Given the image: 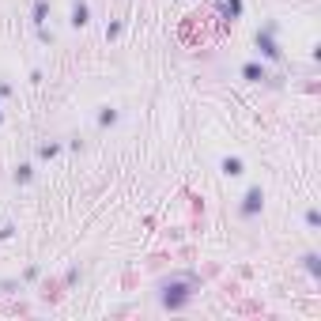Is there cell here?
I'll use <instances>...</instances> for the list:
<instances>
[{
    "label": "cell",
    "mask_w": 321,
    "mask_h": 321,
    "mask_svg": "<svg viewBox=\"0 0 321 321\" xmlns=\"http://www.w3.org/2000/svg\"><path fill=\"white\" fill-rule=\"evenodd\" d=\"M257 45H261V49H264V53H268V57H280L276 42H272V38H268V34H257Z\"/></svg>",
    "instance_id": "3957f363"
},
{
    "label": "cell",
    "mask_w": 321,
    "mask_h": 321,
    "mask_svg": "<svg viewBox=\"0 0 321 321\" xmlns=\"http://www.w3.org/2000/svg\"><path fill=\"white\" fill-rule=\"evenodd\" d=\"M242 76H246V80H264V68H257V64H246V68H242Z\"/></svg>",
    "instance_id": "277c9868"
},
{
    "label": "cell",
    "mask_w": 321,
    "mask_h": 321,
    "mask_svg": "<svg viewBox=\"0 0 321 321\" xmlns=\"http://www.w3.org/2000/svg\"><path fill=\"white\" fill-rule=\"evenodd\" d=\"M45 12H49V4H45V0H38V4H34V23H42Z\"/></svg>",
    "instance_id": "5b68a950"
},
{
    "label": "cell",
    "mask_w": 321,
    "mask_h": 321,
    "mask_svg": "<svg viewBox=\"0 0 321 321\" xmlns=\"http://www.w3.org/2000/svg\"><path fill=\"white\" fill-rule=\"evenodd\" d=\"M257 208H261V189H249V193H246V204H242V216L249 219Z\"/></svg>",
    "instance_id": "6da1fadb"
},
{
    "label": "cell",
    "mask_w": 321,
    "mask_h": 321,
    "mask_svg": "<svg viewBox=\"0 0 321 321\" xmlns=\"http://www.w3.org/2000/svg\"><path fill=\"white\" fill-rule=\"evenodd\" d=\"M223 166H227V174H238V170H242V162H238V159H227Z\"/></svg>",
    "instance_id": "8992f818"
},
{
    "label": "cell",
    "mask_w": 321,
    "mask_h": 321,
    "mask_svg": "<svg viewBox=\"0 0 321 321\" xmlns=\"http://www.w3.org/2000/svg\"><path fill=\"white\" fill-rule=\"evenodd\" d=\"M83 23H87V4L76 0V4H72V27H83Z\"/></svg>",
    "instance_id": "7a4b0ae2"
}]
</instances>
